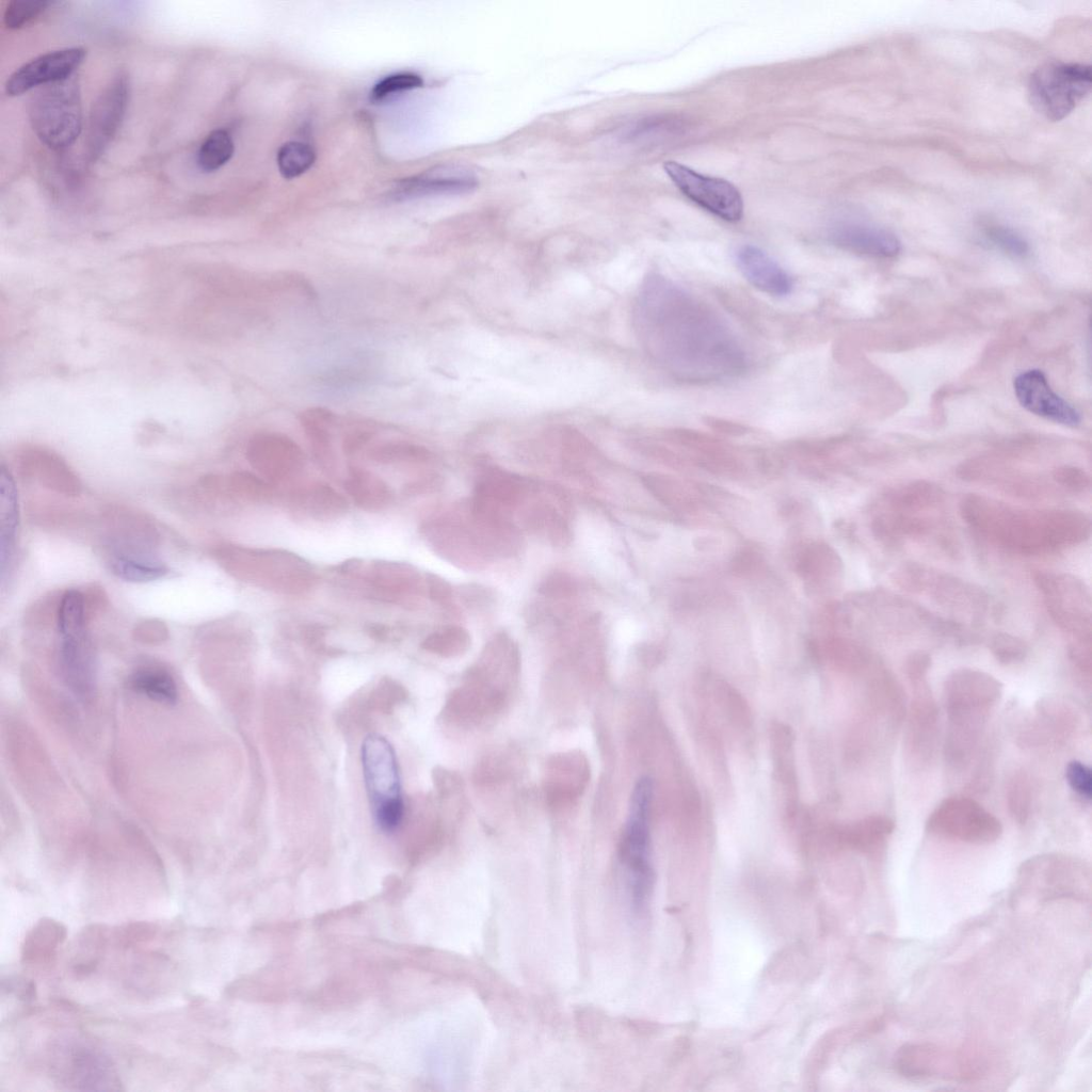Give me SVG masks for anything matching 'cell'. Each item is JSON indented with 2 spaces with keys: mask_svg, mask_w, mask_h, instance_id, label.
Instances as JSON below:
<instances>
[{
  "mask_svg": "<svg viewBox=\"0 0 1092 1092\" xmlns=\"http://www.w3.org/2000/svg\"><path fill=\"white\" fill-rule=\"evenodd\" d=\"M1 562L2 572L11 564L15 550L18 509L14 482L2 467L1 472Z\"/></svg>",
  "mask_w": 1092,
  "mask_h": 1092,
  "instance_id": "cell-32",
  "label": "cell"
},
{
  "mask_svg": "<svg viewBox=\"0 0 1092 1092\" xmlns=\"http://www.w3.org/2000/svg\"><path fill=\"white\" fill-rule=\"evenodd\" d=\"M478 184V177L470 168L451 165L434 170L410 189L422 194H462L476 190Z\"/></svg>",
  "mask_w": 1092,
  "mask_h": 1092,
  "instance_id": "cell-28",
  "label": "cell"
},
{
  "mask_svg": "<svg viewBox=\"0 0 1092 1092\" xmlns=\"http://www.w3.org/2000/svg\"><path fill=\"white\" fill-rule=\"evenodd\" d=\"M993 652L997 659L1006 664L1021 661L1026 654L1025 646L1014 638H998L993 645Z\"/></svg>",
  "mask_w": 1092,
  "mask_h": 1092,
  "instance_id": "cell-49",
  "label": "cell"
},
{
  "mask_svg": "<svg viewBox=\"0 0 1092 1092\" xmlns=\"http://www.w3.org/2000/svg\"><path fill=\"white\" fill-rule=\"evenodd\" d=\"M109 942V929L102 924L84 927L77 935L68 967L75 978L92 975L101 962Z\"/></svg>",
  "mask_w": 1092,
  "mask_h": 1092,
  "instance_id": "cell-25",
  "label": "cell"
},
{
  "mask_svg": "<svg viewBox=\"0 0 1092 1092\" xmlns=\"http://www.w3.org/2000/svg\"><path fill=\"white\" fill-rule=\"evenodd\" d=\"M130 684L135 691L154 701L173 704L177 700V686L173 677L165 671L140 670L131 677Z\"/></svg>",
  "mask_w": 1092,
  "mask_h": 1092,
  "instance_id": "cell-38",
  "label": "cell"
},
{
  "mask_svg": "<svg viewBox=\"0 0 1092 1092\" xmlns=\"http://www.w3.org/2000/svg\"><path fill=\"white\" fill-rule=\"evenodd\" d=\"M344 489L353 502L366 511H380L392 501V492L378 476L364 468L353 467L344 480Z\"/></svg>",
  "mask_w": 1092,
  "mask_h": 1092,
  "instance_id": "cell-26",
  "label": "cell"
},
{
  "mask_svg": "<svg viewBox=\"0 0 1092 1092\" xmlns=\"http://www.w3.org/2000/svg\"><path fill=\"white\" fill-rule=\"evenodd\" d=\"M61 2L50 0L11 1L4 10L3 23L7 29L22 28Z\"/></svg>",
  "mask_w": 1092,
  "mask_h": 1092,
  "instance_id": "cell-43",
  "label": "cell"
},
{
  "mask_svg": "<svg viewBox=\"0 0 1092 1092\" xmlns=\"http://www.w3.org/2000/svg\"><path fill=\"white\" fill-rule=\"evenodd\" d=\"M914 697L908 728L912 754L926 759L932 755L937 729V707L926 680L912 684Z\"/></svg>",
  "mask_w": 1092,
  "mask_h": 1092,
  "instance_id": "cell-21",
  "label": "cell"
},
{
  "mask_svg": "<svg viewBox=\"0 0 1092 1092\" xmlns=\"http://www.w3.org/2000/svg\"><path fill=\"white\" fill-rule=\"evenodd\" d=\"M652 794V781L648 777L639 780L631 794L629 816L621 844V857L626 868L629 895L637 911L644 908L654 880L649 862L648 832Z\"/></svg>",
  "mask_w": 1092,
  "mask_h": 1092,
  "instance_id": "cell-6",
  "label": "cell"
},
{
  "mask_svg": "<svg viewBox=\"0 0 1092 1092\" xmlns=\"http://www.w3.org/2000/svg\"><path fill=\"white\" fill-rule=\"evenodd\" d=\"M369 456L381 464L427 463L431 459V452L417 444L389 441L372 448Z\"/></svg>",
  "mask_w": 1092,
  "mask_h": 1092,
  "instance_id": "cell-39",
  "label": "cell"
},
{
  "mask_svg": "<svg viewBox=\"0 0 1092 1092\" xmlns=\"http://www.w3.org/2000/svg\"><path fill=\"white\" fill-rule=\"evenodd\" d=\"M29 117L37 138L53 149L70 146L82 130L80 87L74 76L35 92Z\"/></svg>",
  "mask_w": 1092,
  "mask_h": 1092,
  "instance_id": "cell-3",
  "label": "cell"
},
{
  "mask_svg": "<svg viewBox=\"0 0 1092 1092\" xmlns=\"http://www.w3.org/2000/svg\"><path fill=\"white\" fill-rule=\"evenodd\" d=\"M982 509L981 512L969 507L968 512L980 514L990 519L982 518L974 520L979 524L983 531L993 535L994 539L1018 548L1055 547L1064 542L1058 536V531L1065 533V527L1058 525L1066 524L1075 517L1069 518L1062 513H1041L1032 511H1017L1005 505L993 504L992 502L975 501Z\"/></svg>",
  "mask_w": 1092,
  "mask_h": 1092,
  "instance_id": "cell-4",
  "label": "cell"
},
{
  "mask_svg": "<svg viewBox=\"0 0 1092 1092\" xmlns=\"http://www.w3.org/2000/svg\"><path fill=\"white\" fill-rule=\"evenodd\" d=\"M423 85L420 76L413 73H400L385 77L371 91L373 99H382L394 93L413 90Z\"/></svg>",
  "mask_w": 1092,
  "mask_h": 1092,
  "instance_id": "cell-47",
  "label": "cell"
},
{
  "mask_svg": "<svg viewBox=\"0 0 1092 1092\" xmlns=\"http://www.w3.org/2000/svg\"><path fill=\"white\" fill-rule=\"evenodd\" d=\"M1013 386L1018 402L1030 413L1070 427L1079 423L1077 410L1053 391L1041 370L1031 369L1019 373Z\"/></svg>",
  "mask_w": 1092,
  "mask_h": 1092,
  "instance_id": "cell-18",
  "label": "cell"
},
{
  "mask_svg": "<svg viewBox=\"0 0 1092 1092\" xmlns=\"http://www.w3.org/2000/svg\"><path fill=\"white\" fill-rule=\"evenodd\" d=\"M898 1071L909 1077L963 1076L958 1057L932 1044H909L896 1056Z\"/></svg>",
  "mask_w": 1092,
  "mask_h": 1092,
  "instance_id": "cell-20",
  "label": "cell"
},
{
  "mask_svg": "<svg viewBox=\"0 0 1092 1092\" xmlns=\"http://www.w3.org/2000/svg\"><path fill=\"white\" fill-rule=\"evenodd\" d=\"M371 438V434L367 431H354L350 433L343 440V450L348 454H352L362 449Z\"/></svg>",
  "mask_w": 1092,
  "mask_h": 1092,
  "instance_id": "cell-55",
  "label": "cell"
},
{
  "mask_svg": "<svg viewBox=\"0 0 1092 1092\" xmlns=\"http://www.w3.org/2000/svg\"><path fill=\"white\" fill-rule=\"evenodd\" d=\"M229 489L238 497L262 502L272 495L269 482L251 472H236L229 479Z\"/></svg>",
  "mask_w": 1092,
  "mask_h": 1092,
  "instance_id": "cell-44",
  "label": "cell"
},
{
  "mask_svg": "<svg viewBox=\"0 0 1092 1092\" xmlns=\"http://www.w3.org/2000/svg\"><path fill=\"white\" fill-rule=\"evenodd\" d=\"M59 1081L77 1090H117L119 1078L112 1061L99 1049L82 1043L59 1048L54 1058Z\"/></svg>",
  "mask_w": 1092,
  "mask_h": 1092,
  "instance_id": "cell-12",
  "label": "cell"
},
{
  "mask_svg": "<svg viewBox=\"0 0 1092 1092\" xmlns=\"http://www.w3.org/2000/svg\"><path fill=\"white\" fill-rule=\"evenodd\" d=\"M246 456L251 465L273 483L292 478L304 464L300 446L287 435L275 432L254 435L248 441Z\"/></svg>",
  "mask_w": 1092,
  "mask_h": 1092,
  "instance_id": "cell-15",
  "label": "cell"
},
{
  "mask_svg": "<svg viewBox=\"0 0 1092 1092\" xmlns=\"http://www.w3.org/2000/svg\"><path fill=\"white\" fill-rule=\"evenodd\" d=\"M362 764L374 821L383 832H394L402 820L404 805L391 744L380 735L367 736L362 745Z\"/></svg>",
  "mask_w": 1092,
  "mask_h": 1092,
  "instance_id": "cell-5",
  "label": "cell"
},
{
  "mask_svg": "<svg viewBox=\"0 0 1092 1092\" xmlns=\"http://www.w3.org/2000/svg\"><path fill=\"white\" fill-rule=\"evenodd\" d=\"M641 480L644 487L667 508L685 513L698 509V498L680 481L661 473H646Z\"/></svg>",
  "mask_w": 1092,
  "mask_h": 1092,
  "instance_id": "cell-31",
  "label": "cell"
},
{
  "mask_svg": "<svg viewBox=\"0 0 1092 1092\" xmlns=\"http://www.w3.org/2000/svg\"><path fill=\"white\" fill-rule=\"evenodd\" d=\"M541 591L550 597H567L575 591L571 577L563 573L550 575L542 584Z\"/></svg>",
  "mask_w": 1092,
  "mask_h": 1092,
  "instance_id": "cell-50",
  "label": "cell"
},
{
  "mask_svg": "<svg viewBox=\"0 0 1092 1092\" xmlns=\"http://www.w3.org/2000/svg\"><path fill=\"white\" fill-rule=\"evenodd\" d=\"M425 585L431 599L445 607L451 606L452 589L445 579L434 574H427Z\"/></svg>",
  "mask_w": 1092,
  "mask_h": 1092,
  "instance_id": "cell-52",
  "label": "cell"
},
{
  "mask_svg": "<svg viewBox=\"0 0 1092 1092\" xmlns=\"http://www.w3.org/2000/svg\"><path fill=\"white\" fill-rule=\"evenodd\" d=\"M157 934L155 924L148 921H131L121 926L114 932L116 944L124 948H131L139 944L151 941Z\"/></svg>",
  "mask_w": 1092,
  "mask_h": 1092,
  "instance_id": "cell-46",
  "label": "cell"
},
{
  "mask_svg": "<svg viewBox=\"0 0 1092 1092\" xmlns=\"http://www.w3.org/2000/svg\"><path fill=\"white\" fill-rule=\"evenodd\" d=\"M984 236L994 246L1013 257H1025L1029 253L1027 241L1006 226H987L984 229Z\"/></svg>",
  "mask_w": 1092,
  "mask_h": 1092,
  "instance_id": "cell-45",
  "label": "cell"
},
{
  "mask_svg": "<svg viewBox=\"0 0 1092 1092\" xmlns=\"http://www.w3.org/2000/svg\"><path fill=\"white\" fill-rule=\"evenodd\" d=\"M294 503L316 519H334L348 511L347 499L327 484H312L294 495Z\"/></svg>",
  "mask_w": 1092,
  "mask_h": 1092,
  "instance_id": "cell-29",
  "label": "cell"
},
{
  "mask_svg": "<svg viewBox=\"0 0 1092 1092\" xmlns=\"http://www.w3.org/2000/svg\"><path fill=\"white\" fill-rule=\"evenodd\" d=\"M1001 689V684L986 673L966 669L956 671L944 686L947 713H989L1000 697Z\"/></svg>",
  "mask_w": 1092,
  "mask_h": 1092,
  "instance_id": "cell-17",
  "label": "cell"
},
{
  "mask_svg": "<svg viewBox=\"0 0 1092 1092\" xmlns=\"http://www.w3.org/2000/svg\"><path fill=\"white\" fill-rule=\"evenodd\" d=\"M421 532L434 552L459 567L480 569L492 557L471 516L469 523L436 517L427 521Z\"/></svg>",
  "mask_w": 1092,
  "mask_h": 1092,
  "instance_id": "cell-10",
  "label": "cell"
},
{
  "mask_svg": "<svg viewBox=\"0 0 1092 1092\" xmlns=\"http://www.w3.org/2000/svg\"><path fill=\"white\" fill-rule=\"evenodd\" d=\"M107 565L114 576L130 582H148L168 573L167 566L154 555L109 553Z\"/></svg>",
  "mask_w": 1092,
  "mask_h": 1092,
  "instance_id": "cell-30",
  "label": "cell"
},
{
  "mask_svg": "<svg viewBox=\"0 0 1092 1092\" xmlns=\"http://www.w3.org/2000/svg\"><path fill=\"white\" fill-rule=\"evenodd\" d=\"M1065 780L1077 794L1091 799L1092 773L1087 765L1078 760L1070 761L1065 767Z\"/></svg>",
  "mask_w": 1092,
  "mask_h": 1092,
  "instance_id": "cell-48",
  "label": "cell"
},
{
  "mask_svg": "<svg viewBox=\"0 0 1092 1092\" xmlns=\"http://www.w3.org/2000/svg\"><path fill=\"white\" fill-rule=\"evenodd\" d=\"M20 460L27 470L38 473L39 479H45L51 486L59 489L60 487L66 488L60 481L61 478L78 486L66 465L51 451L34 447L27 448L21 451Z\"/></svg>",
  "mask_w": 1092,
  "mask_h": 1092,
  "instance_id": "cell-34",
  "label": "cell"
},
{
  "mask_svg": "<svg viewBox=\"0 0 1092 1092\" xmlns=\"http://www.w3.org/2000/svg\"><path fill=\"white\" fill-rule=\"evenodd\" d=\"M129 80L118 73L94 101L86 127V152L92 161L108 149L124 121L129 100Z\"/></svg>",
  "mask_w": 1092,
  "mask_h": 1092,
  "instance_id": "cell-13",
  "label": "cell"
},
{
  "mask_svg": "<svg viewBox=\"0 0 1092 1092\" xmlns=\"http://www.w3.org/2000/svg\"><path fill=\"white\" fill-rule=\"evenodd\" d=\"M338 572L366 582L387 600L418 595L422 591V578L408 563L376 561L365 565L363 561L351 560L341 564Z\"/></svg>",
  "mask_w": 1092,
  "mask_h": 1092,
  "instance_id": "cell-16",
  "label": "cell"
},
{
  "mask_svg": "<svg viewBox=\"0 0 1092 1092\" xmlns=\"http://www.w3.org/2000/svg\"><path fill=\"white\" fill-rule=\"evenodd\" d=\"M663 168L677 189L693 203L727 222L741 220L743 199L732 182L703 175L676 161H667Z\"/></svg>",
  "mask_w": 1092,
  "mask_h": 1092,
  "instance_id": "cell-11",
  "label": "cell"
},
{
  "mask_svg": "<svg viewBox=\"0 0 1092 1092\" xmlns=\"http://www.w3.org/2000/svg\"><path fill=\"white\" fill-rule=\"evenodd\" d=\"M840 566L837 553L824 543H813L798 557L797 571L802 578L822 582L834 576Z\"/></svg>",
  "mask_w": 1092,
  "mask_h": 1092,
  "instance_id": "cell-33",
  "label": "cell"
},
{
  "mask_svg": "<svg viewBox=\"0 0 1092 1092\" xmlns=\"http://www.w3.org/2000/svg\"><path fill=\"white\" fill-rule=\"evenodd\" d=\"M1091 84L1090 65L1050 62L1031 74L1028 95L1033 108L1044 117L1061 121L1085 99Z\"/></svg>",
  "mask_w": 1092,
  "mask_h": 1092,
  "instance_id": "cell-7",
  "label": "cell"
},
{
  "mask_svg": "<svg viewBox=\"0 0 1092 1092\" xmlns=\"http://www.w3.org/2000/svg\"><path fill=\"white\" fill-rule=\"evenodd\" d=\"M315 151L306 143L291 141L285 143L277 152V166L287 178H295L305 173L315 162Z\"/></svg>",
  "mask_w": 1092,
  "mask_h": 1092,
  "instance_id": "cell-41",
  "label": "cell"
},
{
  "mask_svg": "<svg viewBox=\"0 0 1092 1092\" xmlns=\"http://www.w3.org/2000/svg\"><path fill=\"white\" fill-rule=\"evenodd\" d=\"M928 669L929 658L922 654L912 656L906 663V673L912 684L926 680Z\"/></svg>",
  "mask_w": 1092,
  "mask_h": 1092,
  "instance_id": "cell-54",
  "label": "cell"
},
{
  "mask_svg": "<svg viewBox=\"0 0 1092 1092\" xmlns=\"http://www.w3.org/2000/svg\"><path fill=\"white\" fill-rule=\"evenodd\" d=\"M1 986H2L3 991H7V993H12L17 998H19L21 1000H25V1001L33 1000V999H35V996H36L35 983L32 980H30V979H28L26 977H20V976L7 977L6 980L2 979Z\"/></svg>",
  "mask_w": 1092,
  "mask_h": 1092,
  "instance_id": "cell-51",
  "label": "cell"
},
{
  "mask_svg": "<svg viewBox=\"0 0 1092 1092\" xmlns=\"http://www.w3.org/2000/svg\"><path fill=\"white\" fill-rule=\"evenodd\" d=\"M222 566L234 577L283 595H302L317 582L310 564L284 549L226 546L219 550Z\"/></svg>",
  "mask_w": 1092,
  "mask_h": 1092,
  "instance_id": "cell-2",
  "label": "cell"
},
{
  "mask_svg": "<svg viewBox=\"0 0 1092 1092\" xmlns=\"http://www.w3.org/2000/svg\"><path fill=\"white\" fill-rule=\"evenodd\" d=\"M926 828L933 835L974 845L991 844L1002 832L1000 821L994 815L966 797H952L941 802L930 814Z\"/></svg>",
  "mask_w": 1092,
  "mask_h": 1092,
  "instance_id": "cell-9",
  "label": "cell"
},
{
  "mask_svg": "<svg viewBox=\"0 0 1092 1092\" xmlns=\"http://www.w3.org/2000/svg\"><path fill=\"white\" fill-rule=\"evenodd\" d=\"M87 606L84 594L76 589L66 591L58 605L57 626L60 637L86 631Z\"/></svg>",
  "mask_w": 1092,
  "mask_h": 1092,
  "instance_id": "cell-36",
  "label": "cell"
},
{
  "mask_svg": "<svg viewBox=\"0 0 1092 1092\" xmlns=\"http://www.w3.org/2000/svg\"><path fill=\"white\" fill-rule=\"evenodd\" d=\"M470 643L466 629L460 626H446L430 633L422 642V647L441 656H456L464 653Z\"/></svg>",
  "mask_w": 1092,
  "mask_h": 1092,
  "instance_id": "cell-42",
  "label": "cell"
},
{
  "mask_svg": "<svg viewBox=\"0 0 1092 1092\" xmlns=\"http://www.w3.org/2000/svg\"><path fill=\"white\" fill-rule=\"evenodd\" d=\"M234 151V141L228 131L221 128L214 129L197 149V166L205 173L214 172L231 159Z\"/></svg>",
  "mask_w": 1092,
  "mask_h": 1092,
  "instance_id": "cell-37",
  "label": "cell"
},
{
  "mask_svg": "<svg viewBox=\"0 0 1092 1092\" xmlns=\"http://www.w3.org/2000/svg\"><path fill=\"white\" fill-rule=\"evenodd\" d=\"M761 564L760 555L752 549H744L739 551L732 560V571L741 576L749 575L756 571Z\"/></svg>",
  "mask_w": 1092,
  "mask_h": 1092,
  "instance_id": "cell-53",
  "label": "cell"
},
{
  "mask_svg": "<svg viewBox=\"0 0 1092 1092\" xmlns=\"http://www.w3.org/2000/svg\"><path fill=\"white\" fill-rule=\"evenodd\" d=\"M67 936L66 927L59 920L44 917L27 932L20 950L25 965L43 967L54 962L59 948Z\"/></svg>",
  "mask_w": 1092,
  "mask_h": 1092,
  "instance_id": "cell-24",
  "label": "cell"
},
{
  "mask_svg": "<svg viewBox=\"0 0 1092 1092\" xmlns=\"http://www.w3.org/2000/svg\"><path fill=\"white\" fill-rule=\"evenodd\" d=\"M1006 799L1011 817L1018 824H1025L1031 809V784L1025 771H1016L1009 778L1006 787Z\"/></svg>",
  "mask_w": 1092,
  "mask_h": 1092,
  "instance_id": "cell-40",
  "label": "cell"
},
{
  "mask_svg": "<svg viewBox=\"0 0 1092 1092\" xmlns=\"http://www.w3.org/2000/svg\"><path fill=\"white\" fill-rule=\"evenodd\" d=\"M1015 896L1047 901L1061 897L1089 898L1090 871L1080 862L1061 855L1031 858L1019 870Z\"/></svg>",
  "mask_w": 1092,
  "mask_h": 1092,
  "instance_id": "cell-8",
  "label": "cell"
},
{
  "mask_svg": "<svg viewBox=\"0 0 1092 1092\" xmlns=\"http://www.w3.org/2000/svg\"><path fill=\"white\" fill-rule=\"evenodd\" d=\"M525 521L530 529L544 535L553 544L564 545L571 537L565 519L547 502L530 507L526 511Z\"/></svg>",
  "mask_w": 1092,
  "mask_h": 1092,
  "instance_id": "cell-35",
  "label": "cell"
},
{
  "mask_svg": "<svg viewBox=\"0 0 1092 1092\" xmlns=\"http://www.w3.org/2000/svg\"><path fill=\"white\" fill-rule=\"evenodd\" d=\"M300 421L317 462L325 469H333V413L323 407L308 408L301 414Z\"/></svg>",
  "mask_w": 1092,
  "mask_h": 1092,
  "instance_id": "cell-27",
  "label": "cell"
},
{
  "mask_svg": "<svg viewBox=\"0 0 1092 1092\" xmlns=\"http://www.w3.org/2000/svg\"><path fill=\"white\" fill-rule=\"evenodd\" d=\"M831 240L845 250L880 258H893L901 251L893 232L864 224L839 225L832 230Z\"/></svg>",
  "mask_w": 1092,
  "mask_h": 1092,
  "instance_id": "cell-23",
  "label": "cell"
},
{
  "mask_svg": "<svg viewBox=\"0 0 1092 1092\" xmlns=\"http://www.w3.org/2000/svg\"><path fill=\"white\" fill-rule=\"evenodd\" d=\"M60 664L70 689L79 696L89 695L94 682V654L87 630L61 637Z\"/></svg>",
  "mask_w": 1092,
  "mask_h": 1092,
  "instance_id": "cell-22",
  "label": "cell"
},
{
  "mask_svg": "<svg viewBox=\"0 0 1092 1092\" xmlns=\"http://www.w3.org/2000/svg\"><path fill=\"white\" fill-rule=\"evenodd\" d=\"M85 54L82 47L63 48L41 54L18 67L7 78L5 93L9 96H17L35 87L66 80L73 77Z\"/></svg>",
  "mask_w": 1092,
  "mask_h": 1092,
  "instance_id": "cell-14",
  "label": "cell"
},
{
  "mask_svg": "<svg viewBox=\"0 0 1092 1092\" xmlns=\"http://www.w3.org/2000/svg\"><path fill=\"white\" fill-rule=\"evenodd\" d=\"M635 321L648 353L678 378L711 381L744 365L739 344L720 319L661 275L647 276L641 286Z\"/></svg>",
  "mask_w": 1092,
  "mask_h": 1092,
  "instance_id": "cell-1",
  "label": "cell"
},
{
  "mask_svg": "<svg viewBox=\"0 0 1092 1092\" xmlns=\"http://www.w3.org/2000/svg\"><path fill=\"white\" fill-rule=\"evenodd\" d=\"M735 259L743 276L762 292L785 296L792 291V277L761 248L742 245L737 250Z\"/></svg>",
  "mask_w": 1092,
  "mask_h": 1092,
  "instance_id": "cell-19",
  "label": "cell"
}]
</instances>
